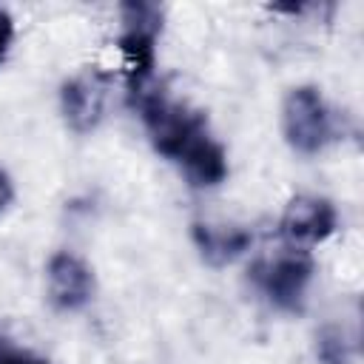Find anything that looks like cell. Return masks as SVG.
<instances>
[{
  "label": "cell",
  "mask_w": 364,
  "mask_h": 364,
  "mask_svg": "<svg viewBox=\"0 0 364 364\" xmlns=\"http://www.w3.org/2000/svg\"><path fill=\"white\" fill-rule=\"evenodd\" d=\"M154 148L179 162L191 185L213 188L228 176L225 148L210 136L205 114L168 97L162 88H145L134 97Z\"/></svg>",
  "instance_id": "obj_1"
},
{
  "label": "cell",
  "mask_w": 364,
  "mask_h": 364,
  "mask_svg": "<svg viewBox=\"0 0 364 364\" xmlns=\"http://www.w3.org/2000/svg\"><path fill=\"white\" fill-rule=\"evenodd\" d=\"M119 14H122L119 51L128 68V91L131 97H136L148 88V80L154 74L156 37L162 31V9L151 3H125Z\"/></svg>",
  "instance_id": "obj_2"
},
{
  "label": "cell",
  "mask_w": 364,
  "mask_h": 364,
  "mask_svg": "<svg viewBox=\"0 0 364 364\" xmlns=\"http://www.w3.org/2000/svg\"><path fill=\"white\" fill-rule=\"evenodd\" d=\"M284 139L296 154H318L333 139V114L313 85H299L284 97L282 108Z\"/></svg>",
  "instance_id": "obj_3"
},
{
  "label": "cell",
  "mask_w": 364,
  "mask_h": 364,
  "mask_svg": "<svg viewBox=\"0 0 364 364\" xmlns=\"http://www.w3.org/2000/svg\"><path fill=\"white\" fill-rule=\"evenodd\" d=\"M313 279V262L304 253H282L253 267V282L279 310H299Z\"/></svg>",
  "instance_id": "obj_4"
},
{
  "label": "cell",
  "mask_w": 364,
  "mask_h": 364,
  "mask_svg": "<svg viewBox=\"0 0 364 364\" xmlns=\"http://www.w3.org/2000/svg\"><path fill=\"white\" fill-rule=\"evenodd\" d=\"M336 230V208L321 196H296L282 213L279 233L290 245H318Z\"/></svg>",
  "instance_id": "obj_5"
},
{
  "label": "cell",
  "mask_w": 364,
  "mask_h": 364,
  "mask_svg": "<svg viewBox=\"0 0 364 364\" xmlns=\"http://www.w3.org/2000/svg\"><path fill=\"white\" fill-rule=\"evenodd\" d=\"M48 296L57 310H80L94 296V276L88 264L63 250L48 259Z\"/></svg>",
  "instance_id": "obj_6"
},
{
  "label": "cell",
  "mask_w": 364,
  "mask_h": 364,
  "mask_svg": "<svg viewBox=\"0 0 364 364\" xmlns=\"http://www.w3.org/2000/svg\"><path fill=\"white\" fill-rule=\"evenodd\" d=\"M60 105H63V117L68 128L77 134H88L102 119V105H105L102 80L97 74L71 77L60 91Z\"/></svg>",
  "instance_id": "obj_7"
},
{
  "label": "cell",
  "mask_w": 364,
  "mask_h": 364,
  "mask_svg": "<svg viewBox=\"0 0 364 364\" xmlns=\"http://www.w3.org/2000/svg\"><path fill=\"white\" fill-rule=\"evenodd\" d=\"M193 239H196V247L202 250V256L210 264L233 262L253 242V236L247 230H239V228H210V225H193Z\"/></svg>",
  "instance_id": "obj_8"
},
{
  "label": "cell",
  "mask_w": 364,
  "mask_h": 364,
  "mask_svg": "<svg viewBox=\"0 0 364 364\" xmlns=\"http://www.w3.org/2000/svg\"><path fill=\"white\" fill-rule=\"evenodd\" d=\"M316 355L321 364H350V341L338 327H321L316 338Z\"/></svg>",
  "instance_id": "obj_9"
},
{
  "label": "cell",
  "mask_w": 364,
  "mask_h": 364,
  "mask_svg": "<svg viewBox=\"0 0 364 364\" xmlns=\"http://www.w3.org/2000/svg\"><path fill=\"white\" fill-rule=\"evenodd\" d=\"M11 37H14V23H11L9 11L0 9V63H3L6 51H9V46H11Z\"/></svg>",
  "instance_id": "obj_10"
},
{
  "label": "cell",
  "mask_w": 364,
  "mask_h": 364,
  "mask_svg": "<svg viewBox=\"0 0 364 364\" xmlns=\"http://www.w3.org/2000/svg\"><path fill=\"white\" fill-rule=\"evenodd\" d=\"M0 364H46V361L31 358V355L17 353V350H9V347H3V344H0Z\"/></svg>",
  "instance_id": "obj_11"
},
{
  "label": "cell",
  "mask_w": 364,
  "mask_h": 364,
  "mask_svg": "<svg viewBox=\"0 0 364 364\" xmlns=\"http://www.w3.org/2000/svg\"><path fill=\"white\" fill-rule=\"evenodd\" d=\"M11 196H14V188H11V179L6 176V171H0V213L9 208V202H11Z\"/></svg>",
  "instance_id": "obj_12"
}]
</instances>
